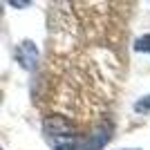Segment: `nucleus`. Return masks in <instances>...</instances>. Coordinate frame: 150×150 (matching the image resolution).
<instances>
[{"label":"nucleus","instance_id":"1","mask_svg":"<svg viewBox=\"0 0 150 150\" xmlns=\"http://www.w3.org/2000/svg\"><path fill=\"white\" fill-rule=\"evenodd\" d=\"M43 132H45L47 139H54V141L58 139V144H63V141H74V139L79 137L76 123L72 119H67V117H63V114H50V117H45Z\"/></svg>","mask_w":150,"mask_h":150},{"label":"nucleus","instance_id":"8","mask_svg":"<svg viewBox=\"0 0 150 150\" xmlns=\"http://www.w3.org/2000/svg\"><path fill=\"white\" fill-rule=\"evenodd\" d=\"M121 150H139V148H121Z\"/></svg>","mask_w":150,"mask_h":150},{"label":"nucleus","instance_id":"7","mask_svg":"<svg viewBox=\"0 0 150 150\" xmlns=\"http://www.w3.org/2000/svg\"><path fill=\"white\" fill-rule=\"evenodd\" d=\"M11 7H29V2H16V0H13Z\"/></svg>","mask_w":150,"mask_h":150},{"label":"nucleus","instance_id":"3","mask_svg":"<svg viewBox=\"0 0 150 150\" xmlns=\"http://www.w3.org/2000/svg\"><path fill=\"white\" fill-rule=\"evenodd\" d=\"M16 61L23 65L25 69H34L38 63V50L31 40H23V43L16 47Z\"/></svg>","mask_w":150,"mask_h":150},{"label":"nucleus","instance_id":"5","mask_svg":"<svg viewBox=\"0 0 150 150\" xmlns=\"http://www.w3.org/2000/svg\"><path fill=\"white\" fill-rule=\"evenodd\" d=\"M54 150H81V141L74 139V141H63V144H56Z\"/></svg>","mask_w":150,"mask_h":150},{"label":"nucleus","instance_id":"2","mask_svg":"<svg viewBox=\"0 0 150 150\" xmlns=\"http://www.w3.org/2000/svg\"><path fill=\"white\" fill-rule=\"evenodd\" d=\"M110 137H112V125L103 123V125H99L92 134H88V137L81 141V150H99L110 141Z\"/></svg>","mask_w":150,"mask_h":150},{"label":"nucleus","instance_id":"9","mask_svg":"<svg viewBox=\"0 0 150 150\" xmlns=\"http://www.w3.org/2000/svg\"><path fill=\"white\" fill-rule=\"evenodd\" d=\"M0 150H2V146H0Z\"/></svg>","mask_w":150,"mask_h":150},{"label":"nucleus","instance_id":"6","mask_svg":"<svg viewBox=\"0 0 150 150\" xmlns=\"http://www.w3.org/2000/svg\"><path fill=\"white\" fill-rule=\"evenodd\" d=\"M134 110H137V112H141V114L148 112V110H150V94H148V96H144L141 101H137V103H134Z\"/></svg>","mask_w":150,"mask_h":150},{"label":"nucleus","instance_id":"4","mask_svg":"<svg viewBox=\"0 0 150 150\" xmlns=\"http://www.w3.org/2000/svg\"><path fill=\"white\" fill-rule=\"evenodd\" d=\"M134 50L137 52H150V34H146V36L134 40Z\"/></svg>","mask_w":150,"mask_h":150}]
</instances>
